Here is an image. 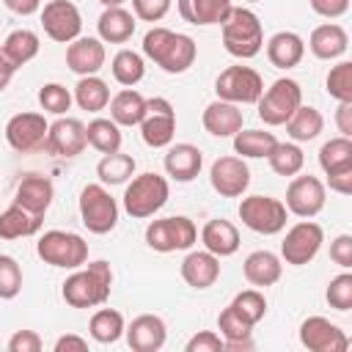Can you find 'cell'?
Listing matches in <instances>:
<instances>
[{"mask_svg": "<svg viewBox=\"0 0 352 352\" xmlns=\"http://www.w3.org/2000/svg\"><path fill=\"white\" fill-rule=\"evenodd\" d=\"M201 242L209 253H214L217 258L223 256H234L239 250V231L234 223L223 220V217H214L209 220L204 228H201Z\"/></svg>", "mask_w": 352, "mask_h": 352, "instance_id": "25", "label": "cell"}, {"mask_svg": "<svg viewBox=\"0 0 352 352\" xmlns=\"http://www.w3.org/2000/svg\"><path fill=\"white\" fill-rule=\"evenodd\" d=\"M322 126H324L322 113H319L316 107H308V104H300V107L289 116V121H286V132H289V138L297 140V143H305V140L319 138Z\"/></svg>", "mask_w": 352, "mask_h": 352, "instance_id": "34", "label": "cell"}, {"mask_svg": "<svg viewBox=\"0 0 352 352\" xmlns=\"http://www.w3.org/2000/svg\"><path fill=\"white\" fill-rule=\"evenodd\" d=\"M319 165L324 173H336V170H346L352 168V140L349 138H333L319 148Z\"/></svg>", "mask_w": 352, "mask_h": 352, "instance_id": "41", "label": "cell"}, {"mask_svg": "<svg viewBox=\"0 0 352 352\" xmlns=\"http://www.w3.org/2000/svg\"><path fill=\"white\" fill-rule=\"evenodd\" d=\"M182 278L192 289H209L220 278V258L209 250H192L182 261Z\"/></svg>", "mask_w": 352, "mask_h": 352, "instance_id": "22", "label": "cell"}, {"mask_svg": "<svg viewBox=\"0 0 352 352\" xmlns=\"http://www.w3.org/2000/svg\"><path fill=\"white\" fill-rule=\"evenodd\" d=\"M110 286H113L110 264L107 261H88L85 270L77 267V272H72L63 280L60 294L72 308H94L110 297Z\"/></svg>", "mask_w": 352, "mask_h": 352, "instance_id": "2", "label": "cell"}, {"mask_svg": "<svg viewBox=\"0 0 352 352\" xmlns=\"http://www.w3.org/2000/svg\"><path fill=\"white\" fill-rule=\"evenodd\" d=\"M124 327H126L124 316L118 311H113V308H99L91 316V324H88L94 341H99V344H116L124 336Z\"/></svg>", "mask_w": 352, "mask_h": 352, "instance_id": "39", "label": "cell"}, {"mask_svg": "<svg viewBox=\"0 0 352 352\" xmlns=\"http://www.w3.org/2000/svg\"><path fill=\"white\" fill-rule=\"evenodd\" d=\"M132 173H135V160L121 151L104 154L96 165V176L102 179V184H124Z\"/></svg>", "mask_w": 352, "mask_h": 352, "instance_id": "43", "label": "cell"}, {"mask_svg": "<svg viewBox=\"0 0 352 352\" xmlns=\"http://www.w3.org/2000/svg\"><path fill=\"white\" fill-rule=\"evenodd\" d=\"M96 30H99V38L102 41H107V44H124L135 33V14H129L121 6H110V8H104L99 14Z\"/></svg>", "mask_w": 352, "mask_h": 352, "instance_id": "26", "label": "cell"}, {"mask_svg": "<svg viewBox=\"0 0 352 352\" xmlns=\"http://www.w3.org/2000/svg\"><path fill=\"white\" fill-rule=\"evenodd\" d=\"M38 36L33 33V30H14V33H8L6 36V41H3V52L8 55V60L19 69V66H25L28 60H33L36 55H38Z\"/></svg>", "mask_w": 352, "mask_h": 352, "instance_id": "36", "label": "cell"}, {"mask_svg": "<svg viewBox=\"0 0 352 352\" xmlns=\"http://www.w3.org/2000/svg\"><path fill=\"white\" fill-rule=\"evenodd\" d=\"M184 349H187V352H223L226 346H223V338H220L217 333L201 330V333H195V336L187 341Z\"/></svg>", "mask_w": 352, "mask_h": 352, "instance_id": "50", "label": "cell"}, {"mask_svg": "<svg viewBox=\"0 0 352 352\" xmlns=\"http://www.w3.org/2000/svg\"><path fill=\"white\" fill-rule=\"evenodd\" d=\"M336 124H338V132H341L344 138H349V135H352V102H338Z\"/></svg>", "mask_w": 352, "mask_h": 352, "instance_id": "55", "label": "cell"}, {"mask_svg": "<svg viewBox=\"0 0 352 352\" xmlns=\"http://www.w3.org/2000/svg\"><path fill=\"white\" fill-rule=\"evenodd\" d=\"M140 138L151 148H162L173 140L176 135V110L165 96H151L146 99V116L138 124Z\"/></svg>", "mask_w": 352, "mask_h": 352, "instance_id": "11", "label": "cell"}, {"mask_svg": "<svg viewBox=\"0 0 352 352\" xmlns=\"http://www.w3.org/2000/svg\"><path fill=\"white\" fill-rule=\"evenodd\" d=\"M22 292V267L14 256L0 253V300H14Z\"/></svg>", "mask_w": 352, "mask_h": 352, "instance_id": "46", "label": "cell"}, {"mask_svg": "<svg viewBox=\"0 0 352 352\" xmlns=\"http://www.w3.org/2000/svg\"><path fill=\"white\" fill-rule=\"evenodd\" d=\"M126 333V344L135 349V352H157L165 346V338H168V327L160 316L154 314H140L129 322V327H124Z\"/></svg>", "mask_w": 352, "mask_h": 352, "instance_id": "19", "label": "cell"}, {"mask_svg": "<svg viewBox=\"0 0 352 352\" xmlns=\"http://www.w3.org/2000/svg\"><path fill=\"white\" fill-rule=\"evenodd\" d=\"M72 94H69V88L66 85H60V82H47V85H41V91H38V104H41V110H47V113H55V116H63L69 107H72Z\"/></svg>", "mask_w": 352, "mask_h": 352, "instance_id": "47", "label": "cell"}, {"mask_svg": "<svg viewBox=\"0 0 352 352\" xmlns=\"http://www.w3.org/2000/svg\"><path fill=\"white\" fill-rule=\"evenodd\" d=\"M47 132H50V124H47V118L41 113H16L6 124V140L19 154L44 148Z\"/></svg>", "mask_w": 352, "mask_h": 352, "instance_id": "14", "label": "cell"}, {"mask_svg": "<svg viewBox=\"0 0 352 352\" xmlns=\"http://www.w3.org/2000/svg\"><path fill=\"white\" fill-rule=\"evenodd\" d=\"M201 165H204V154L192 143H176L165 154V170L176 182H192L201 173Z\"/></svg>", "mask_w": 352, "mask_h": 352, "instance_id": "23", "label": "cell"}, {"mask_svg": "<svg viewBox=\"0 0 352 352\" xmlns=\"http://www.w3.org/2000/svg\"><path fill=\"white\" fill-rule=\"evenodd\" d=\"M85 138H88V146H94L102 154H113L121 148V129L113 118H94L85 126Z\"/></svg>", "mask_w": 352, "mask_h": 352, "instance_id": "37", "label": "cell"}, {"mask_svg": "<svg viewBox=\"0 0 352 352\" xmlns=\"http://www.w3.org/2000/svg\"><path fill=\"white\" fill-rule=\"evenodd\" d=\"M217 327H220V336H223V346L226 349H250L253 346V341H250L253 324L245 316H239L231 305L220 311Z\"/></svg>", "mask_w": 352, "mask_h": 352, "instance_id": "32", "label": "cell"}, {"mask_svg": "<svg viewBox=\"0 0 352 352\" xmlns=\"http://www.w3.org/2000/svg\"><path fill=\"white\" fill-rule=\"evenodd\" d=\"M212 190L223 198H239L250 187V168L242 157H217L209 170Z\"/></svg>", "mask_w": 352, "mask_h": 352, "instance_id": "15", "label": "cell"}, {"mask_svg": "<svg viewBox=\"0 0 352 352\" xmlns=\"http://www.w3.org/2000/svg\"><path fill=\"white\" fill-rule=\"evenodd\" d=\"M99 3H102V6H104V8H110V6H121V3H124V0H99Z\"/></svg>", "mask_w": 352, "mask_h": 352, "instance_id": "59", "label": "cell"}, {"mask_svg": "<svg viewBox=\"0 0 352 352\" xmlns=\"http://www.w3.org/2000/svg\"><path fill=\"white\" fill-rule=\"evenodd\" d=\"M52 195H55L52 182H50L47 176L30 173V176H25V179L19 182L14 204H19V206H25L28 212H33V214H41V217H44V212H47V209H50V204H52Z\"/></svg>", "mask_w": 352, "mask_h": 352, "instance_id": "24", "label": "cell"}, {"mask_svg": "<svg viewBox=\"0 0 352 352\" xmlns=\"http://www.w3.org/2000/svg\"><path fill=\"white\" fill-rule=\"evenodd\" d=\"M330 258L341 267V270H349L352 267V236L349 234H341L330 242Z\"/></svg>", "mask_w": 352, "mask_h": 352, "instance_id": "52", "label": "cell"}, {"mask_svg": "<svg viewBox=\"0 0 352 352\" xmlns=\"http://www.w3.org/2000/svg\"><path fill=\"white\" fill-rule=\"evenodd\" d=\"M74 102L88 113H99V110H104L110 104V88L96 74L80 77V82L74 85Z\"/></svg>", "mask_w": 352, "mask_h": 352, "instance_id": "35", "label": "cell"}, {"mask_svg": "<svg viewBox=\"0 0 352 352\" xmlns=\"http://www.w3.org/2000/svg\"><path fill=\"white\" fill-rule=\"evenodd\" d=\"M168 192H170V187H168L165 176L151 173V170L140 173L124 190V209L129 217H138V220L151 217L154 212H160L165 206Z\"/></svg>", "mask_w": 352, "mask_h": 352, "instance_id": "5", "label": "cell"}, {"mask_svg": "<svg viewBox=\"0 0 352 352\" xmlns=\"http://www.w3.org/2000/svg\"><path fill=\"white\" fill-rule=\"evenodd\" d=\"M242 272H245V280L253 283V286H272L280 280V272H283V264L275 253L270 250H253L245 264H242Z\"/></svg>", "mask_w": 352, "mask_h": 352, "instance_id": "29", "label": "cell"}, {"mask_svg": "<svg viewBox=\"0 0 352 352\" xmlns=\"http://www.w3.org/2000/svg\"><path fill=\"white\" fill-rule=\"evenodd\" d=\"M223 28V47L228 55L234 58H256L264 47V30H261V22L258 16L250 11V8H242V6H231L226 22L220 25Z\"/></svg>", "mask_w": 352, "mask_h": 352, "instance_id": "3", "label": "cell"}, {"mask_svg": "<svg viewBox=\"0 0 352 352\" xmlns=\"http://www.w3.org/2000/svg\"><path fill=\"white\" fill-rule=\"evenodd\" d=\"M88 138H85V124L80 118H58L55 124H50L44 151L58 157H77L82 154Z\"/></svg>", "mask_w": 352, "mask_h": 352, "instance_id": "18", "label": "cell"}, {"mask_svg": "<svg viewBox=\"0 0 352 352\" xmlns=\"http://www.w3.org/2000/svg\"><path fill=\"white\" fill-rule=\"evenodd\" d=\"M14 72H16V66L8 60V55L0 50V94L8 88V82H11V77H14Z\"/></svg>", "mask_w": 352, "mask_h": 352, "instance_id": "58", "label": "cell"}, {"mask_svg": "<svg viewBox=\"0 0 352 352\" xmlns=\"http://www.w3.org/2000/svg\"><path fill=\"white\" fill-rule=\"evenodd\" d=\"M300 344L311 352H344L349 346V338L338 324H333L324 316H308L300 324Z\"/></svg>", "mask_w": 352, "mask_h": 352, "instance_id": "17", "label": "cell"}, {"mask_svg": "<svg viewBox=\"0 0 352 352\" xmlns=\"http://www.w3.org/2000/svg\"><path fill=\"white\" fill-rule=\"evenodd\" d=\"M198 239V228L190 217L184 214H173V217H162L148 223L146 228V245L157 253H173V250H187L192 248Z\"/></svg>", "mask_w": 352, "mask_h": 352, "instance_id": "7", "label": "cell"}, {"mask_svg": "<svg viewBox=\"0 0 352 352\" xmlns=\"http://www.w3.org/2000/svg\"><path fill=\"white\" fill-rule=\"evenodd\" d=\"M66 66L74 74H80V77L96 74L104 66V44H102V38L77 36L74 41H69V47H66Z\"/></svg>", "mask_w": 352, "mask_h": 352, "instance_id": "20", "label": "cell"}, {"mask_svg": "<svg viewBox=\"0 0 352 352\" xmlns=\"http://www.w3.org/2000/svg\"><path fill=\"white\" fill-rule=\"evenodd\" d=\"M258 118L267 126H280L289 121V116L302 104V88L297 80L280 77L275 80L261 96H258Z\"/></svg>", "mask_w": 352, "mask_h": 352, "instance_id": "6", "label": "cell"}, {"mask_svg": "<svg viewBox=\"0 0 352 352\" xmlns=\"http://www.w3.org/2000/svg\"><path fill=\"white\" fill-rule=\"evenodd\" d=\"M132 8H135V19L160 22V19L168 14L170 0H132Z\"/></svg>", "mask_w": 352, "mask_h": 352, "instance_id": "49", "label": "cell"}, {"mask_svg": "<svg viewBox=\"0 0 352 352\" xmlns=\"http://www.w3.org/2000/svg\"><path fill=\"white\" fill-rule=\"evenodd\" d=\"M41 228V214L28 212L25 206L14 204L0 214V239H19V236H33Z\"/></svg>", "mask_w": 352, "mask_h": 352, "instance_id": "33", "label": "cell"}, {"mask_svg": "<svg viewBox=\"0 0 352 352\" xmlns=\"http://www.w3.org/2000/svg\"><path fill=\"white\" fill-rule=\"evenodd\" d=\"M267 160L278 176H297L305 165V154L297 143H275V148L267 154Z\"/></svg>", "mask_w": 352, "mask_h": 352, "instance_id": "42", "label": "cell"}, {"mask_svg": "<svg viewBox=\"0 0 352 352\" xmlns=\"http://www.w3.org/2000/svg\"><path fill=\"white\" fill-rule=\"evenodd\" d=\"M201 121H204V129H206L209 135H214V138H234V135L242 129V121H245V118H242L239 104L217 99V102L206 104Z\"/></svg>", "mask_w": 352, "mask_h": 352, "instance_id": "21", "label": "cell"}, {"mask_svg": "<svg viewBox=\"0 0 352 352\" xmlns=\"http://www.w3.org/2000/svg\"><path fill=\"white\" fill-rule=\"evenodd\" d=\"M324 85H327V94H330L333 99H338V102H352V63H349V60L336 63V66L330 69Z\"/></svg>", "mask_w": 352, "mask_h": 352, "instance_id": "45", "label": "cell"}, {"mask_svg": "<svg viewBox=\"0 0 352 352\" xmlns=\"http://www.w3.org/2000/svg\"><path fill=\"white\" fill-rule=\"evenodd\" d=\"M143 55L154 60L168 74H182L195 63L198 47L190 36L173 33L168 28H151L143 36Z\"/></svg>", "mask_w": 352, "mask_h": 352, "instance_id": "1", "label": "cell"}, {"mask_svg": "<svg viewBox=\"0 0 352 352\" xmlns=\"http://www.w3.org/2000/svg\"><path fill=\"white\" fill-rule=\"evenodd\" d=\"M311 8H314L319 16L336 19V16H344V14L349 11V0H311Z\"/></svg>", "mask_w": 352, "mask_h": 352, "instance_id": "53", "label": "cell"}, {"mask_svg": "<svg viewBox=\"0 0 352 352\" xmlns=\"http://www.w3.org/2000/svg\"><path fill=\"white\" fill-rule=\"evenodd\" d=\"M143 116H146V96L143 94L124 88L110 99V118L118 126H138L143 121Z\"/></svg>", "mask_w": 352, "mask_h": 352, "instance_id": "31", "label": "cell"}, {"mask_svg": "<svg viewBox=\"0 0 352 352\" xmlns=\"http://www.w3.org/2000/svg\"><path fill=\"white\" fill-rule=\"evenodd\" d=\"M286 217H289V209L278 198H270V195H248L239 204V220L250 231L264 234V236H272V234L283 231Z\"/></svg>", "mask_w": 352, "mask_h": 352, "instance_id": "9", "label": "cell"}, {"mask_svg": "<svg viewBox=\"0 0 352 352\" xmlns=\"http://www.w3.org/2000/svg\"><path fill=\"white\" fill-rule=\"evenodd\" d=\"M41 28L52 41L69 44V41H74L80 36L82 16H80V11H77V6L72 0H50L41 8Z\"/></svg>", "mask_w": 352, "mask_h": 352, "instance_id": "13", "label": "cell"}, {"mask_svg": "<svg viewBox=\"0 0 352 352\" xmlns=\"http://www.w3.org/2000/svg\"><path fill=\"white\" fill-rule=\"evenodd\" d=\"M110 69H113V77H116V82H121L124 88H132V85H138V82L143 80V74H146V66H143V55H138L135 50H118V52L113 55V63H110Z\"/></svg>", "mask_w": 352, "mask_h": 352, "instance_id": "38", "label": "cell"}, {"mask_svg": "<svg viewBox=\"0 0 352 352\" xmlns=\"http://www.w3.org/2000/svg\"><path fill=\"white\" fill-rule=\"evenodd\" d=\"M322 242H324L322 226L314 223V220H308V217H302L297 226H292V228L286 231V236H283V242H280V256H283L286 264L302 267V264H308V261L319 253Z\"/></svg>", "mask_w": 352, "mask_h": 352, "instance_id": "12", "label": "cell"}, {"mask_svg": "<svg viewBox=\"0 0 352 352\" xmlns=\"http://www.w3.org/2000/svg\"><path fill=\"white\" fill-rule=\"evenodd\" d=\"M327 302L330 308L336 311H349L352 308V275L349 272H341L336 275L330 283H327Z\"/></svg>", "mask_w": 352, "mask_h": 352, "instance_id": "48", "label": "cell"}, {"mask_svg": "<svg viewBox=\"0 0 352 352\" xmlns=\"http://www.w3.org/2000/svg\"><path fill=\"white\" fill-rule=\"evenodd\" d=\"M231 308H234L239 316H245L250 324H256V322H261L264 314H267V300H264V294H261L258 289H245V292H239V294L231 300Z\"/></svg>", "mask_w": 352, "mask_h": 352, "instance_id": "44", "label": "cell"}, {"mask_svg": "<svg viewBox=\"0 0 352 352\" xmlns=\"http://www.w3.org/2000/svg\"><path fill=\"white\" fill-rule=\"evenodd\" d=\"M308 47L311 52L319 58V60H333V58H341L349 47V36L341 25L336 22H327V25H319L314 28L311 38H308Z\"/></svg>", "mask_w": 352, "mask_h": 352, "instance_id": "27", "label": "cell"}, {"mask_svg": "<svg viewBox=\"0 0 352 352\" xmlns=\"http://www.w3.org/2000/svg\"><path fill=\"white\" fill-rule=\"evenodd\" d=\"M231 0H179V14L190 25H223Z\"/></svg>", "mask_w": 352, "mask_h": 352, "instance_id": "30", "label": "cell"}, {"mask_svg": "<svg viewBox=\"0 0 352 352\" xmlns=\"http://www.w3.org/2000/svg\"><path fill=\"white\" fill-rule=\"evenodd\" d=\"M327 184H330V190H336V192H341V195H349V192H352V168L327 173Z\"/></svg>", "mask_w": 352, "mask_h": 352, "instance_id": "54", "label": "cell"}, {"mask_svg": "<svg viewBox=\"0 0 352 352\" xmlns=\"http://www.w3.org/2000/svg\"><path fill=\"white\" fill-rule=\"evenodd\" d=\"M302 55H305V41L292 30H280L267 41V58L275 69H292L302 60Z\"/></svg>", "mask_w": 352, "mask_h": 352, "instance_id": "28", "label": "cell"}, {"mask_svg": "<svg viewBox=\"0 0 352 352\" xmlns=\"http://www.w3.org/2000/svg\"><path fill=\"white\" fill-rule=\"evenodd\" d=\"M36 253L44 264L60 270H77L88 261V242L72 231H44L36 242Z\"/></svg>", "mask_w": 352, "mask_h": 352, "instance_id": "4", "label": "cell"}, {"mask_svg": "<svg viewBox=\"0 0 352 352\" xmlns=\"http://www.w3.org/2000/svg\"><path fill=\"white\" fill-rule=\"evenodd\" d=\"M275 135L264 132V129H239L234 135V151L242 157H267L275 148Z\"/></svg>", "mask_w": 352, "mask_h": 352, "instance_id": "40", "label": "cell"}, {"mask_svg": "<svg viewBox=\"0 0 352 352\" xmlns=\"http://www.w3.org/2000/svg\"><path fill=\"white\" fill-rule=\"evenodd\" d=\"M292 214L297 217H314L324 209V184L316 176H294L286 187V204Z\"/></svg>", "mask_w": 352, "mask_h": 352, "instance_id": "16", "label": "cell"}, {"mask_svg": "<svg viewBox=\"0 0 352 352\" xmlns=\"http://www.w3.org/2000/svg\"><path fill=\"white\" fill-rule=\"evenodd\" d=\"M80 220L91 234H110L118 223V204L102 184H85L80 192Z\"/></svg>", "mask_w": 352, "mask_h": 352, "instance_id": "8", "label": "cell"}, {"mask_svg": "<svg viewBox=\"0 0 352 352\" xmlns=\"http://www.w3.org/2000/svg\"><path fill=\"white\" fill-rule=\"evenodd\" d=\"M41 338L36 330H16L8 338V352H41Z\"/></svg>", "mask_w": 352, "mask_h": 352, "instance_id": "51", "label": "cell"}, {"mask_svg": "<svg viewBox=\"0 0 352 352\" xmlns=\"http://www.w3.org/2000/svg\"><path fill=\"white\" fill-rule=\"evenodd\" d=\"M245 3H258V0H245Z\"/></svg>", "mask_w": 352, "mask_h": 352, "instance_id": "60", "label": "cell"}, {"mask_svg": "<svg viewBox=\"0 0 352 352\" xmlns=\"http://www.w3.org/2000/svg\"><path fill=\"white\" fill-rule=\"evenodd\" d=\"M214 94L223 102L234 104H253L264 94V80L250 66H228L214 80Z\"/></svg>", "mask_w": 352, "mask_h": 352, "instance_id": "10", "label": "cell"}, {"mask_svg": "<svg viewBox=\"0 0 352 352\" xmlns=\"http://www.w3.org/2000/svg\"><path fill=\"white\" fill-rule=\"evenodd\" d=\"M3 3H6L8 11H14V14H19V16H30V14H36L38 6H41V0H3Z\"/></svg>", "mask_w": 352, "mask_h": 352, "instance_id": "56", "label": "cell"}, {"mask_svg": "<svg viewBox=\"0 0 352 352\" xmlns=\"http://www.w3.org/2000/svg\"><path fill=\"white\" fill-rule=\"evenodd\" d=\"M69 349L85 352V349H88V341L80 338V336H60V338L55 341V352H69Z\"/></svg>", "mask_w": 352, "mask_h": 352, "instance_id": "57", "label": "cell"}]
</instances>
